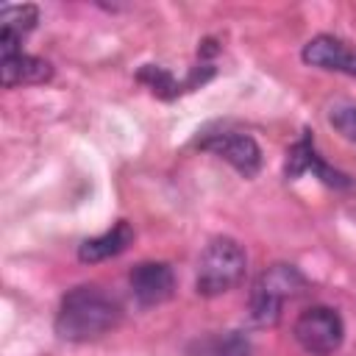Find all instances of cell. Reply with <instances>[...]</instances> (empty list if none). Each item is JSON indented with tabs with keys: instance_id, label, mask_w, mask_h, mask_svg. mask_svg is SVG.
Instances as JSON below:
<instances>
[{
	"instance_id": "cell-5",
	"label": "cell",
	"mask_w": 356,
	"mask_h": 356,
	"mask_svg": "<svg viewBox=\"0 0 356 356\" xmlns=\"http://www.w3.org/2000/svg\"><path fill=\"white\" fill-rule=\"evenodd\" d=\"M200 150L214 153L217 159L228 161L239 175L253 178L261 170V147L256 145V139L250 134H239V131H217V134H206L195 142Z\"/></svg>"
},
{
	"instance_id": "cell-9",
	"label": "cell",
	"mask_w": 356,
	"mask_h": 356,
	"mask_svg": "<svg viewBox=\"0 0 356 356\" xmlns=\"http://www.w3.org/2000/svg\"><path fill=\"white\" fill-rule=\"evenodd\" d=\"M0 72H3V86L6 89L22 86V83H44V81L53 78V67L44 58L31 56L25 50L0 56Z\"/></svg>"
},
{
	"instance_id": "cell-6",
	"label": "cell",
	"mask_w": 356,
	"mask_h": 356,
	"mask_svg": "<svg viewBox=\"0 0 356 356\" xmlns=\"http://www.w3.org/2000/svg\"><path fill=\"white\" fill-rule=\"evenodd\" d=\"M303 172H314L325 186H334V189H356L350 175H345V172H339V170H334L331 164L323 161V156L314 147L312 131H303V136L286 150V164H284L286 181H295Z\"/></svg>"
},
{
	"instance_id": "cell-11",
	"label": "cell",
	"mask_w": 356,
	"mask_h": 356,
	"mask_svg": "<svg viewBox=\"0 0 356 356\" xmlns=\"http://www.w3.org/2000/svg\"><path fill=\"white\" fill-rule=\"evenodd\" d=\"M189 356H250V339L242 331L203 334L189 345Z\"/></svg>"
},
{
	"instance_id": "cell-14",
	"label": "cell",
	"mask_w": 356,
	"mask_h": 356,
	"mask_svg": "<svg viewBox=\"0 0 356 356\" xmlns=\"http://www.w3.org/2000/svg\"><path fill=\"white\" fill-rule=\"evenodd\" d=\"M328 120L345 139L356 142V106H334Z\"/></svg>"
},
{
	"instance_id": "cell-12",
	"label": "cell",
	"mask_w": 356,
	"mask_h": 356,
	"mask_svg": "<svg viewBox=\"0 0 356 356\" xmlns=\"http://www.w3.org/2000/svg\"><path fill=\"white\" fill-rule=\"evenodd\" d=\"M39 22V8L31 3H14L0 8V39L22 42L25 33H31Z\"/></svg>"
},
{
	"instance_id": "cell-13",
	"label": "cell",
	"mask_w": 356,
	"mask_h": 356,
	"mask_svg": "<svg viewBox=\"0 0 356 356\" xmlns=\"http://www.w3.org/2000/svg\"><path fill=\"white\" fill-rule=\"evenodd\" d=\"M136 78H139L142 83H147L153 95H159V97H164V100L178 97L181 89H184V83H178V81L172 78V72H167V70L159 67V64H145Z\"/></svg>"
},
{
	"instance_id": "cell-2",
	"label": "cell",
	"mask_w": 356,
	"mask_h": 356,
	"mask_svg": "<svg viewBox=\"0 0 356 356\" xmlns=\"http://www.w3.org/2000/svg\"><path fill=\"white\" fill-rule=\"evenodd\" d=\"M248 256L242 245L231 236H214L203 248L197 259V273H195V289L203 298H217L234 289L245 278Z\"/></svg>"
},
{
	"instance_id": "cell-7",
	"label": "cell",
	"mask_w": 356,
	"mask_h": 356,
	"mask_svg": "<svg viewBox=\"0 0 356 356\" xmlns=\"http://www.w3.org/2000/svg\"><path fill=\"white\" fill-rule=\"evenodd\" d=\"M139 306H159L175 295V273L167 261H142L128 275Z\"/></svg>"
},
{
	"instance_id": "cell-8",
	"label": "cell",
	"mask_w": 356,
	"mask_h": 356,
	"mask_svg": "<svg viewBox=\"0 0 356 356\" xmlns=\"http://www.w3.org/2000/svg\"><path fill=\"white\" fill-rule=\"evenodd\" d=\"M300 58L309 67H320V70H328V72H342V75L356 78V47H350L339 36L320 33V36L309 39L300 50Z\"/></svg>"
},
{
	"instance_id": "cell-10",
	"label": "cell",
	"mask_w": 356,
	"mask_h": 356,
	"mask_svg": "<svg viewBox=\"0 0 356 356\" xmlns=\"http://www.w3.org/2000/svg\"><path fill=\"white\" fill-rule=\"evenodd\" d=\"M131 242H134V228H131L125 220H120V222H114L108 231L83 239V242L78 245V259H81L83 264H97V261H106V259H111V256H120Z\"/></svg>"
},
{
	"instance_id": "cell-4",
	"label": "cell",
	"mask_w": 356,
	"mask_h": 356,
	"mask_svg": "<svg viewBox=\"0 0 356 356\" xmlns=\"http://www.w3.org/2000/svg\"><path fill=\"white\" fill-rule=\"evenodd\" d=\"M292 334H295V342L309 356H334L345 339V325L337 309L309 306L298 314Z\"/></svg>"
},
{
	"instance_id": "cell-3",
	"label": "cell",
	"mask_w": 356,
	"mask_h": 356,
	"mask_svg": "<svg viewBox=\"0 0 356 356\" xmlns=\"http://www.w3.org/2000/svg\"><path fill=\"white\" fill-rule=\"evenodd\" d=\"M306 289V278L295 264H270L259 273L250 289V320L256 325H275L281 320V309L289 298L300 295Z\"/></svg>"
},
{
	"instance_id": "cell-1",
	"label": "cell",
	"mask_w": 356,
	"mask_h": 356,
	"mask_svg": "<svg viewBox=\"0 0 356 356\" xmlns=\"http://www.w3.org/2000/svg\"><path fill=\"white\" fill-rule=\"evenodd\" d=\"M122 309L117 298L95 284L70 289L56 312V334L67 342H89L117 328Z\"/></svg>"
}]
</instances>
